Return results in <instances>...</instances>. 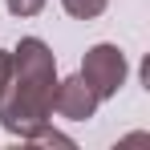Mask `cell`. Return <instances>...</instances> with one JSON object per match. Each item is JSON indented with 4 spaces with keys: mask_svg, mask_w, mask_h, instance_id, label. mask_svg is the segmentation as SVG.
Here are the masks:
<instances>
[{
    "mask_svg": "<svg viewBox=\"0 0 150 150\" xmlns=\"http://www.w3.org/2000/svg\"><path fill=\"white\" fill-rule=\"evenodd\" d=\"M57 93V57L41 37H21L8 53V81L0 89V126L25 142L53 118Z\"/></svg>",
    "mask_w": 150,
    "mask_h": 150,
    "instance_id": "obj_1",
    "label": "cell"
},
{
    "mask_svg": "<svg viewBox=\"0 0 150 150\" xmlns=\"http://www.w3.org/2000/svg\"><path fill=\"white\" fill-rule=\"evenodd\" d=\"M77 73L85 77V85L105 101V98H118V89L126 85L130 65H126V53L118 45H93V49L81 57V69Z\"/></svg>",
    "mask_w": 150,
    "mask_h": 150,
    "instance_id": "obj_2",
    "label": "cell"
},
{
    "mask_svg": "<svg viewBox=\"0 0 150 150\" xmlns=\"http://www.w3.org/2000/svg\"><path fill=\"white\" fill-rule=\"evenodd\" d=\"M101 98L85 85V77L73 73L65 77V81H57V93H53V110L61 114V118H69V122H89L93 114H98Z\"/></svg>",
    "mask_w": 150,
    "mask_h": 150,
    "instance_id": "obj_3",
    "label": "cell"
},
{
    "mask_svg": "<svg viewBox=\"0 0 150 150\" xmlns=\"http://www.w3.org/2000/svg\"><path fill=\"white\" fill-rule=\"evenodd\" d=\"M61 4H65V12L77 16V21H93V16L105 12V4H110V0H61Z\"/></svg>",
    "mask_w": 150,
    "mask_h": 150,
    "instance_id": "obj_4",
    "label": "cell"
},
{
    "mask_svg": "<svg viewBox=\"0 0 150 150\" xmlns=\"http://www.w3.org/2000/svg\"><path fill=\"white\" fill-rule=\"evenodd\" d=\"M4 4H8L12 16H37V12L45 8V0H4Z\"/></svg>",
    "mask_w": 150,
    "mask_h": 150,
    "instance_id": "obj_5",
    "label": "cell"
},
{
    "mask_svg": "<svg viewBox=\"0 0 150 150\" xmlns=\"http://www.w3.org/2000/svg\"><path fill=\"white\" fill-rule=\"evenodd\" d=\"M4 81H8V53L0 49V89H4Z\"/></svg>",
    "mask_w": 150,
    "mask_h": 150,
    "instance_id": "obj_6",
    "label": "cell"
}]
</instances>
